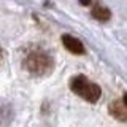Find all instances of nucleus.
<instances>
[{
    "instance_id": "1",
    "label": "nucleus",
    "mask_w": 127,
    "mask_h": 127,
    "mask_svg": "<svg viewBox=\"0 0 127 127\" xmlns=\"http://www.w3.org/2000/svg\"><path fill=\"white\" fill-rule=\"evenodd\" d=\"M24 67L35 76H43L53 70V57L41 49L30 51L24 59Z\"/></svg>"
},
{
    "instance_id": "2",
    "label": "nucleus",
    "mask_w": 127,
    "mask_h": 127,
    "mask_svg": "<svg viewBox=\"0 0 127 127\" xmlns=\"http://www.w3.org/2000/svg\"><path fill=\"white\" fill-rule=\"evenodd\" d=\"M70 89L76 95L83 97L84 100L91 102V103H95L102 95V89L95 83L89 81L84 75H76V76L71 78L70 79Z\"/></svg>"
},
{
    "instance_id": "3",
    "label": "nucleus",
    "mask_w": 127,
    "mask_h": 127,
    "mask_svg": "<svg viewBox=\"0 0 127 127\" xmlns=\"http://www.w3.org/2000/svg\"><path fill=\"white\" fill-rule=\"evenodd\" d=\"M110 114L114 119H118V121L126 122V119H127L126 95H122V97H119V98H114V100L110 103Z\"/></svg>"
},
{
    "instance_id": "4",
    "label": "nucleus",
    "mask_w": 127,
    "mask_h": 127,
    "mask_svg": "<svg viewBox=\"0 0 127 127\" xmlns=\"http://www.w3.org/2000/svg\"><path fill=\"white\" fill-rule=\"evenodd\" d=\"M62 43L71 54H84V46L78 38L71 37V35H62Z\"/></svg>"
},
{
    "instance_id": "5",
    "label": "nucleus",
    "mask_w": 127,
    "mask_h": 127,
    "mask_svg": "<svg viewBox=\"0 0 127 127\" xmlns=\"http://www.w3.org/2000/svg\"><path fill=\"white\" fill-rule=\"evenodd\" d=\"M14 118V111L11 105L5 100H0V127H8Z\"/></svg>"
},
{
    "instance_id": "6",
    "label": "nucleus",
    "mask_w": 127,
    "mask_h": 127,
    "mask_svg": "<svg viewBox=\"0 0 127 127\" xmlns=\"http://www.w3.org/2000/svg\"><path fill=\"white\" fill-rule=\"evenodd\" d=\"M92 16L97 19V21H108L111 13H110L108 8H105V6H102V5H95L92 8Z\"/></svg>"
},
{
    "instance_id": "7",
    "label": "nucleus",
    "mask_w": 127,
    "mask_h": 127,
    "mask_svg": "<svg viewBox=\"0 0 127 127\" xmlns=\"http://www.w3.org/2000/svg\"><path fill=\"white\" fill-rule=\"evenodd\" d=\"M2 56H3V54H2V49H0V61H2Z\"/></svg>"
}]
</instances>
